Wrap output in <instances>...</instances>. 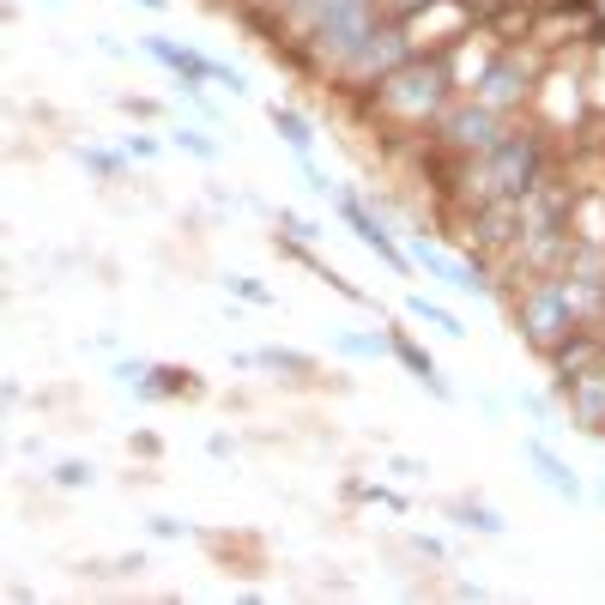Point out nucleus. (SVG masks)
Listing matches in <instances>:
<instances>
[{
  "label": "nucleus",
  "mask_w": 605,
  "mask_h": 605,
  "mask_svg": "<svg viewBox=\"0 0 605 605\" xmlns=\"http://www.w3.org/2000/svg\"><path fill=\"white\" fill-rule=\"evenodd\" d=\"M273 121L285 128V140H290V145H309V133H302V121H297V116H273Z\"/></svg>",
  "instance_id": "obj_1"
}]
</instances>
